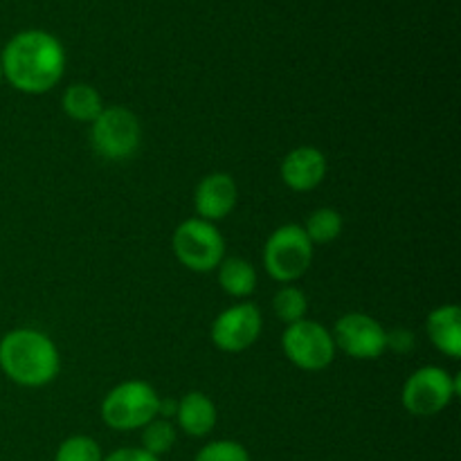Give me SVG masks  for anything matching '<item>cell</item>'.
<instances>
[{"mask_svg":"<svg viewBox=\"0 0 461 461\" xmlns=\"http://www.w3.org/2000/svg\"><path fill=\"white\" fill-rule=\"evenodd\" d=\"M261 329H264L261 311L252 302H243V304H234L216 315L210 329V338L216 349L225 351V354H241L259 340Z\"/></svg>","mask_w":461,"mask_h":461,"instance_id":"10","label":"cell"},{"mask_svg":"<svg viewBox=\"0 0 461 461\" xmlns=\"http://www.w3.org/2000/svg\"><path fill=\"white\" fill-rule=\"evenodd\" d=\"M216 270H219V286L230 297L243 300L255 293L259 277L250 261L241 259V257H225Z\"/></svg>","mask_w":461,"mask_h":461,"instance_id":"15","label":"cell"},{"mask_svg":"<svg viewBox=\"0 0 461 461\" xmlns=\"http://www.w3.org/2000/svg\"><path fill=\"white\" fill-rule=\"evenodd\" d=\"M102 461H160V457L156 455L147 453L142 448H120L113 450L111 455H106Z\"/></svg>","mask_w":461,"mask_h":461,"instance_id":"23","label":"cell"},{"mask_svg":"<svg viewBox=\"0 0 461 461\" xmlns=\"http://www.w3.org/2000/svg\"><path fill=\"white\" fill-rule=\"evenodd\" d=\"M273 311L275 318L282 320L284 324L300 322L306 318V311H309V300H306L304 291L291 284H284L273 297Z\"/></svg>","mask_w":461,"mask_h":461,"instance_id":"18","label":"cell"},{"mask_svg":"<svg viewBox=\"0 0 461 461\" xmlns=\"http://www.w3.org/2000/svg\"><path fill=\"white\" fill-rule=\"evenodd\" d=\"M102 448L93 437L72 435L61 441L54 455V461H102Z\"/></svg>","mask_w":461,"mask_h":461,"instance_id":"20","label":"cell"},{"mask_svg":"<svg viewBox=\"0 0 461 461\" xmlns=\"http://www.w3.org/2000/svg\"><path fill=\"white\" fill-rule=\"evenodd\" d=\"M302 228L313 246H324V243L336 241L342 234V216L333 207H320V210L311 212Z\"/></svg>","mask_w":461,"mask_h":461,"instance_id":"17","label":"cell"},{"mask_svg":"<svg viewBox=\"0 0 461 461\" xmlns=\"http://www.w3.org/2000/svg\"><path fill=\"white\" fill-rule=\"evenodd\" d=\"M176 444V428L174 423L167 421V419L156 417L153 421H149L142 428V450L162 457V455L169 453Z\"/></svg>","mask_w":461,"mask_h":461,"instance_id":"19","label":"cell"},{"mask_svg":"<svg viewBox=\"0 0 461 461\" xmlns=\"http://www.w3.org/2000/svg\"><path fill=\"white\" fill-rule=\"evenodd\" d=\"M387 349L396 351V354L414 349V333L408 329H394V331L387 333Z\"/></svg>","mask_w":461,"mask_h":461,"instance_id":"22","label":"cell"},{"mask_svg":"<svg viewBox=\"0 0 461 461\" xmlns=\"http://www.w3.org/2000/svg\"><path fill=\"white\" fill-rule=\"evenodd\" d=\"M194 461H250V453L239 441L216 439L203 446Z\"/></svg>","mask_w":461,"mask_h":461,"instance_id":"21","label":"cell"},{"mask_svg":"<svg viewBox=\"0 0 461 461\" xmlns=\"http://www.w3.org/2000/svg\"><path fill=\"white\" fill-rule=\"evenodd\" d=\"M160 394L144 381H124L102 401V421L111 430H142L158 417Z\"/></svg>","mask_w":461,"mask_h":461,"instance_id":"3","label":"cell"},{"mask_svg":"<svg viewBox=\"0 0 461 461\" xmlns=\"http://www.w3.org/2000/svg\"><path fill=\"white\" fill-rule=\"evenodd\" d=\"M237 183H234L232 176L223 174V171L205 176L196 185V192H194V207H196L198 219L210 221V223H216V221L232 214V210L237 207Z\"/></svg>","mask_w":461,"mask_h":461,"instance_id":"11","label":"cell"},{"mask_svg":"<svg viewBox=\"0 0 461 461\" xmlns=\"http://www.w3.org/2000/svg\"><path fill=\"white\" fill-rule=\"evenodd\" d=\"M282 183L293 192H311L320 187L327 176V156L318 147H297L284 156Z\"/></svg>","mask_w":461,"mask_h":461,"instance_id":"12","label":"cell"},{"mask_svg":"<svg viewBox=\"0 0 461 461\" xmlns=\"http://www.w3.org/2000/svg\"><path fill=\"white\" fill-rule=\"evenodd\" d=\"M3 79L23 95H43L61 81L66 52L57 36L43 30H25L7 41L0 57Z\"/></svg>","mask_w":461,"mask_h":461,"instance_id":"1","label":"cell"},{"mask_svg":"<svg viewBox=\"0 0 461 461\" xmlns=\"http://www.w3.org/2000/svg\"><path fill=\"white\" fill-rule=\"evenodd\" d=\"M282 349L286 358L304 372H322L336 358V342L331 331L306 318L284 329Z\"/></svg>","mask_w":461,"mask_h":461,"instance_id":"8","label":"cell"},{"mask_svg":"<svg viewBox=\"0 0 461 461\" xmlns=\"http://www.w3.org/2000/svg\"><path fill=\"white\" fill-rule=\"evenodd\" d=\"M331 336L336 349L356 360H378L387 351V331L367 313H345Z\"/></svg>","mask_w":461,"mask_h":461,"instance_id":"9","label":"cell"},{"mask_svg":"<svg viewBox=\"0 0 461 461\" xmlns=\"http://www.w3.org/2000/svg\"><path fill=\"white\" fill-rule=\"evenodd\" d=\"M428 338L437 351L457 360L461 356V309L457 304L437 306L426 320Z\"/></svg>","mask_w":461,"mask_h":461,"instance_id":"13","label":"cell"},{"mask_svg":"<svg viewBox=\"0 0 461 461\" xmlns=\"http://www.w3.org/2000/svg\"><path fill=\"white\" fill-rule=\"evenodd\" d=\"M0 369L21 387H43L61 372L57 345L36 329H14L0 338Z\"/></svg>","mask_w":461,"mask_h":461,"instance_id":"2","label":"cell"},{"mask_svg":"<svg viewBox=\"0 0 461 461\" xmlns=\"http://www.w3.org/2000/svg\"><path fill=\"white\" fill-rule=\"evenodd\" d=\"M313 264V243L304 228L286 223L275 230L264 246V268L275 282L293 284L309 273Z\"/></svg>","mask_w":461,"mask_h":461,"instance_id":"4","label":"cell"},{"mask_svg":"<svg viewBox=\"0 0 461 461\" xmlns=\"http://www.w3.org/2000/svg\"><path fill=\"white\" fill-rule=\"evenodd\" d=\"M216 405L212 403L210 396H205L203 392H187L183 399L178 401V408H176V421L178 428L189 437H207L216 428Z\"/></svg>","mask_w":461,"mask_h":461,"instance_id":"14","label":"cell"},{"mask_svg":"<svg viewBox=\"0 0 461 461\" xmlns=\"http://www.w3.org/2000/svg\"><path fill=\"white\" fill-rule=\"evenodd\" d=\"M61 108L70 120L93 124L99 113L104 111V102L97 88H93L90 84H72L63 93Z\"/></svg>","mask_w":461,"mask_h":461,"instance_id":"16","label":"cell"},{"mask_svg":"<svg viewBox=\"0 0 461 461\" xmlns=\"http://www.w3.org/2000/svg\"><path fill=\"white\" fill-rule=\"evenodd\" d=\"M459 394V376L437 365L419 367L408 376L401 392V403L412 417H435L444 412Z\"/></svg>","mask_w":461,"mask_h":461,"instance_id":"7","label":"cell"},{"mask_svg":"<svg viewBox=\"0 0 461 461\" xmlns=\"http://www.w3.org/2000/svg\"><path fill=\"white\" fill-rule=\"evenodd\" d=\"M171 248L180 264L192 273H212L225 259V239L214 223L198 216L183 221L171 237Z\"/></svg>","mask_w":461,"mask_h":461,"instance_id":"6","label":"cell"},{"mask_svg":"<svg viewBox=\"0 0 461 461\" xmlns=\"http://www.w3.org/2000/svg\"><path fill=\"white\" fill-rule=\"evenodd\" d=\"M90 142L95 153L104 160H129L142 142L138 115L126 106H104L97 120L90 124Z\"/></svg>","mask_w":461,"mask_h":461,"instance_id":"5","label":"cell"},{"mask_svg":"<svg viewBox=\"0 0 461 461\" xmlns=\"http://www.w3.org/2000/svg\"><path fill=\"white\" fill-rule=\"evenodd\" d=\"M0 81H3V66H0Z\"/></svg>","mask_w":461,"mask_h":461,"instance_id":"24","label":"cell"}]
</instances>
